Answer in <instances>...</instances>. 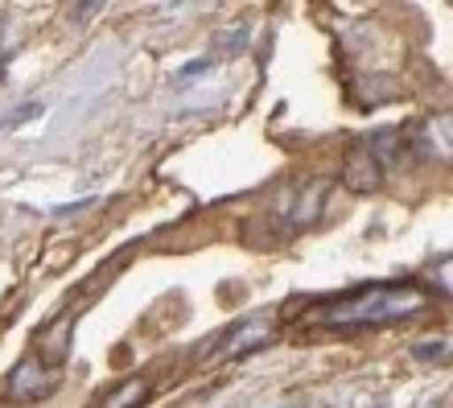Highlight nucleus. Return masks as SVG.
I'll return each instance as SVG.
<instances>
[{
  "label": "nucleus",
  "instance_id": "obj_1",
  "mask_svg": "<svg viewBox=\"0 0 453 408\" xmlns=\"http://www.w3.org/2000/svg\"><path fill=\"white\" fill-rule=\"evenodd\" d=\"M429 301L433 293L420 281H375L305 305L301 322L326 326V330H367V326L408 322L420 310H429Z\"/></svg>",
  "mask_w": 453,
  "mask_h": 408
},
{
  "label": "nucleus",
  "instance_id": "obj_2",
  "mask_svg": "<svg viewBox=\"0 0 453 408\" xmlns=\"http://www.w3.org/2000/svg\"><path fill=\"white\" fill-rule=\"evenodd\" d=\"M276 343V322L268 318V313H251V318H243L239 326H231L223 338H219V350L211 355L215 363L223 359H243V355H251V350H264Z\"/></svg>",
  "mask_w": 453,
  "mask_h": 408
},
{
  "label": "nucleus",
  "instance_id": "obj_3",
  "mask_svg": "<svg viewBox=\"0 0 453 408\" xmlns=\"http://www.w3.org/2000/svg\"><path fill=\"white\" fill-rule=\"evenodd\" d=\"M54 392V367L42 355H25L9 375H4V396L12 404H34V400Z\"/></svg>",
  "mask_w": 453,
  "mask_h": 408
},
{
  "label": "nucleus",
  "instance_id": "obj_4",
  "mask_svg": "<svg viewBox=\"0 0 453 408\" xmlns=\"http://www.w3.org/2000/svg\"><path fill=\"white\" fill-rule=\"evenodd\" d=\"M383 178V166L380 157L371 153L367 144H358V149H350L346 153V166H342V181L350 186V190H375Z\"/></svg>",
  "mask_w": 453,
  "mask_h": 408
},
{
  "label": "nucleus",
  "instance_id": "obj_5",
  "mask_svg": "<svg viewBox=\"0 0 453 408\" xmlns=\"http://www.w3.org/2000/svg\"><path fill=\"white\" fill-rule=\"evenodd\" d=\"M71 326H74V313H66V318H58L46 335L37 338V343H42V359H46V363H62V359H66V347H71V343H66V338H71Z\"/></svg>",
  "mask_w": 453,
  "mask_h": 408
},
{
  "label": "nucleus",
  "instance_id": "obj_6",
  "mask_svg": "<svg viewBox=\"0 0 453 408\" xmlns=\"http://www.w3.org/2000/svg\"><path fill=\"white\" fill-rule=\"evenodd\" d=\"M149 392H153V388H149V380H141V375H136V380H124V384L111 388L99 408H141L144 400H149Z\"/></svg>",
  "mask_w": 453,
  "mask_h": 408
},
{
  "label": "nucleus",
  "instance_id": "obj_7",
  "mask_svg": "<svg viewBox=\"0 0 453 408\" xmlns=\"http://www.w3.org/2000/svg\"><path fill=\"white\" fill-rule=\"evenodd\" d=\"M412 355H417V359H445V338H437V343H417Z\"/></svg>",
  "mask_w": 453,
  "mask_h": 408
}]
</instances>
